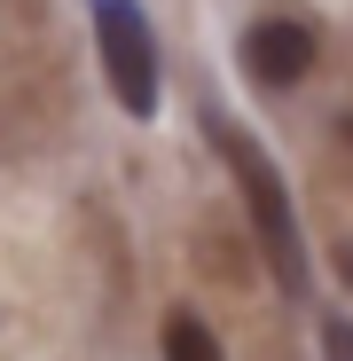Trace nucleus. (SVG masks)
Here are the masks:
<instances>
[{"label": "nucleus", "mask_w": 353, "mask_h": 361, "mask_svg": "<svg viewBox=\"0 0 353 361\" xmlns=\"http://www.w3.org/2000/svg\"><path fill=\"white\" fill-rule=\"evenodd\" d=\"M212 149H220L235 197H244V212H252V235H259L275 283H283L290 298H306V235H299V212H290V189H283L275 157H267L244 126H228V118H212Z\"/></svg>", "instance_id": "f257e3e1"}, {"label": "nucleus", "mask_w": 353, "mask_h": 361, "mask_svg": "<svg viewBox=\"0 0 353 361\" xmlns=\"http://www.w3.org/2000/svg\"><path fill=\"white\" fill-rule=\"evenodd\" d=\"M94 16V55H102V79L118 94L126 118H157V94H165V55H157V32L142 16V0H87Z\"/></svg>", "instance_id": "f03ea898"}, {"label": "nucleus", "mask_w": 353, "mask_h": 361, "mask_svg": "<svg viewBox=\"0 0 353 361\" xmlns=\"http://www.w3.org/2000/svg\"><path fill=\"white\" fill-rule=\"evenodd\" d=\"M235 63H244V79L252 87H299L306 71H314V24H299V16H259L244 39H235Z\"/></svg>", "instance_id": "7ed1b4c3"}, {"label": "nucleus", "mask_w": 353, "mask_h": 361, "mask_svg": "<svg viewBox=\"0 0 353 361\" xmlns=\"http://www.w3.org/2000/svg\"><path fill=\"white\" fill-rule=\"evenodd\" d=\"M157 353H165V361H228L220 338H212V322H197V314H165Z\"/></svg>", "instance_id": "20e7f679"}, {"label": "nucleus", "mask_w": 353, "mask_h": 361, "mask_svg": "<svg viewBox=\"0 0 353 361\" xmlns=\"http://www.w3.org/2000/svg\"><path fill=\"white\" fill-rule=\"evenodd\" d=\"M322 361H353V322L322 314Z\"/></svg>", "instance_id": "39448f33"}, {"label": "nucleus", "mask_w": 353, "mask_h": 361, "mask_svg": "<svg viewBox=\"0 0 353 361\" xmlns=\"http://www.w3.org/2000/svg\"><path fill=\"white\" fill-rule=\"evenodd\" d=\"M345 142H353V118H345Z\"/></svg>", "instance_id": "423d86ee"}]
</instances>
